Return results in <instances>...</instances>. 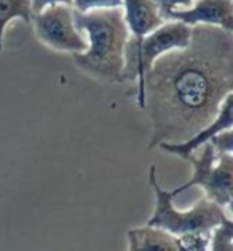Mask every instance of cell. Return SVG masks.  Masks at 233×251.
I'll return each instance as SVG.
<instances>
[{"label":"cell","instance_id":"cell-1","mask_svg":"<svg viewBox=\"0 0 233 251\" xmlns=\"http://www.w3.org/2000/svg\"><path fill=\"white\" fill-rule=\"evenodd\" d=\"M233 93V34L193 26L186 48L158 58L144 78V107L152 124L149 148L182 143L216 117Z\"/></svg>","mask_w":233,"mask_h":251},{"label":"cell","instance_id":"cell-2","mask_svg":"<svg viewBox=\"0 0 233 251\" xmlns=\"http://www.w3.org/2000/svg\"><path fill=\"white\" fill-rule=\"evenodd\" d=\"M77 29L87 35L88 47L72 54L73 63L87 75L106 83L123 82L125 45L130 39L121 8L78 13L73 10Z\"/></svg>","mask_w":233,"mask_h":251},{"label":"cell","instance_id":"cell-3","mask_svg":"<svg viewBox=\"0 0 233 251\" xmlns=\"http://www.w3.org/2000/svg\"><path fill=\"white\" fill-rule=\"evenodd\" d=\"M149 182L155 192V208H153L149 221L145 223L147 226L163 229L177 237L182 234H190V232L211 234V230L216 229L217 226L232 221L222 206L208 200L206 197L198 200L186 211L177 210L174 206L176 197L171 194V191L163 189L158 182L155 165H150L149 168Z\"/></svg>","mask_w":233,"mask_h":251},{"label":"cell","instance_id":"cell-4","mask_svg":"<svg viewBox=\"0 0 233 251\" xmlns=\"http://www.w3.org/2000/svg\"><path fill=\"white\" fill-rule=\"evenodd\" d=\"M192 27L181 21H164L142 39L130 35L125 45V63L121 78L123 82L138 80V106L144 107V78L155 61L173 50H181L190 44Z\"/></svg>","mask_w":233,"mask_h":251},{"label":"cell","instance_id":"cell-5","mask_svg":"<svg viewBox=\"0 0 233 251\" xmlns=\"http://www.w3.org/2000/svg\"><path fill=\"white\" fill-rule=\"evenodd\" d=\"M192 165V176L171 194L177 197L190 187L203 189L205 197L219 206H232L233 201V154H216L211 143L193 152L186 158Z\"/></svg>","mask_w":233,"mask_h":251},{"label":"cell","instance_id":"cell-6","mask_svg":"<svg viewBox=\"0 0 233 251\" xmlns=\"http://www.w3.org/2000/svg\"><path fill=\"white\" fill-rule=\"evenodd\" d=\"M34 32L42 44L54 51L82 53L88 42L73 21V8L69 5H53L32 16Z\"/></svg>","mask_w":233,"mask_h":251},{"label":"cell","instance_id":"cell-7","mask_svg":"<svg viewBox=\"0 0 233 251\" xmlns=\"http://www.w3.org/2000/svg\"><path fill=\"white\" fill-rule=\"evenodd\" d=\"M169 20L190 27L212 26L233 32V0H195L188 8L171 11Z\"/></svg>","mask_w":233,"mask_h":251},{"label":"cell","instance_id":"cell-8","mask_svg":"<svg viewBox=\"0 0 233 251\" xmlns=\"http://www.w3.org/2000/svg\"><path fill=\"white\" fill-rule=\"evenodd\" d=\"M233 126V93H230L225 98L222 106H220L217 115L214 117L210 124L203 126L198 133H195L192 138H188L182 143H162L157 148L162 151L173 154L176 157L186 160L188 155H192L193 152H197L201 146L210 143L212 136H216L217 133L224 130H232Z\"/></svg>","mask_w":233,"mask_h":251},{"label":"cell","instance_id":"cell-9","mask_svg":"<svg viewBox=\"0 0 233 251\" xmlns=\"http://www.w3.org/2000/svg\"><path fill=\"white\" fill-rule=\"evenodd\" d=\"M121 11L133 39H142L164 23L153 0H121Z\"/></svg>","mask_w":233,"mask_h":251},{"label":"cell","instance_id":"cell-10","mask_svg":"<svg viewBox=\"0 0 233 251\" xmlns=\"http://www.w3.org/2000/svg\"><path fill=\"white\" fill-rule=\"evenodd\" d=\"M126 240L128 251H179L176 235L147 224L128 230Z\"/></svg>","mask_w":233,"mask_h":251},{"label":"cell","instance_id":"cell-11","mask_svg":"<svg viewBox=\"0 0 233 251\" xmlns=\"http://www.w3.org/2000/svg\"><path fill=\"white\" fill-rule=\"evenodd\" d=\"M32 16L30 0H0V51L3 48V37L8 24L13 20H21L29 24Z\"/></svg>","mask_w":233,"mask_h":251},{"label":"cell","instance_id":"cell-12","mask_svg":"<svg viewBox=\"0 0 233 251\" xmlns=\"http://www.w3.org/2000/svg\"><path fill=\"white\" fill-rule=\"evenodd\" d=\"M210 251H233V223L217 226L211 230Z\"/></svg>","mask_w":233,"mask_h":251},{"label":"cell","instance_id":"cell-13","mask_svg":"<svg viewBox=\"0 0 233 251\" xmlns=\"http://www.w3.org/2000/svg\"><path fill=\"white\" fill-rule=\"evenodd\" d=\"M210 237L211 234H198L190 232L176 237L177 250L179 251H210Z\"/></svg>","mask_w":233,"mask_h":251},{"label":"cell","instance_id":"cell-14","mask_svg":"<svg viewBox=\"0 0 233 251\" xmlns=\"http://www.w3.org/2000/svg\"><path fill=\"white\" fill-rule=\"evenodd\" d=\"M72 8L78 13H88L94 10L121 8V0H72Z\"/></svg>","mask_w":233,"mask_h":251},{"label":"cell","instance_id":"cell-15","mask_svg":"<svg viewBox=\"0 0 233 251\" xmlns=\"http://www.w3.org/2000/svg\"><path fill=\"white\" fill-rule=\"evenodd\" d=\"M211 146L216 154H233V133L232 130H224L211 138Z\"/></svg>","mask_w":233,"mask_h":251},{"label":"cell","instance_id":"cell-16","mask_svg":"<svg viewBox=\"0 0 233 251\" xmlns=\"http://www.w3.org/2000/svg\"><path fill=\"white\" fill-rule=\"evenodd\" d=\"M153 2L157 3L158 10H160V15L163 16V20L168 21V16H169L171 11L188 8L195 0H153Z\"/></svg>","mask_w":233,"mask_h":251},{"label":"cell","instance_id":"cell-17","mask_svg":"<svg viewBox=\"0 0 233 251\" xmlns=\"http://www.w3.org/2000/svg\"><path fill=\"white\" fill-rule=\"evenodd\" d=\"M53 5H69L72 7V0H30V8H32V15L40 13L48 7Z\"/></svg>","mask_w":233,"mask_h":251}]
</instances>
